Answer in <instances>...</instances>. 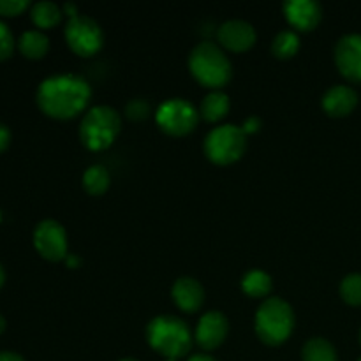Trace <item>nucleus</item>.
Wrapping results in <instances>:
<instances>
[{"label": "nucleus", "mask_w": 361, "mask_h": 361, "mask_svg": "<svg viewBox=\"0 0 361 361\" xmlns=\"http://www.w3.org/2000/svg\"><path fill=\"white\" fill-rule=\"evenodd\" d=\"M92 88L87 80L78 74H53L37 87V104L53 118L66 120L80 115L88 106Z\"/></svg>", "instance_id": "nucleus-1"}, {"label": "nucleus", "mask_w": 361, "mask_h": 361, "mask_svg": "<svg viewBox=\"0 0 361 361\" xmlns=\"http://www.w3.org/2000/svg\"><path fill=\"white\" fill-rule=\"evenodd\" d=\"M147 341L150 348L166 360H180L192 349L194 335L185 321L162 314L148 323Z\"/></svg>", "instance_id": "nucleus-2"}, {"label": "nucleus", "mask_w": 361, "mask_h": 361, "mask_svg": "<svg viewBox=\"0 0 361 361\" xmlns=\"http://www.w3.org/2000/svg\"><path fill=\"white\" fill-rule=\"evenodd\" d=\"M189 69L203 87L212 90H221L233 78L231 60L217 42L212 41L194 46L189 55Z\"/></svg>", "instance_id": "nucleus-3"}, {"label": "nucleus", "mask_w": 361, "mask_h": 361, "mask_svg": "<svg viewBox=\"0 0 361 361\" xmlns=\"http://www.w3.org/2000/svg\"><path fill=\"white\" fill-rule=\"evenodd\" d=\"M295 310L279 296L267 298L259 305L254 319L256 335L267 345H281L295 330Z\"/></svg>", "instance_id": "nucleus-4"}, {"label": "nucleus", "mask_w": 361, "mask_h": 361, "mask_svg": "<svg viewBox=\"0 0 361 361\" xmlns=\"http://www.w3.org/2000/svg\"><path fill=\"white\" fill-rule=\"evenodd\" d=\"M122 129V116L115 108L99 104L85 113L80 123V140L88 150L101 152L111 147Z\"/></svg>", "instance_id": "nucleus-5"}, {"label": "nucleus", "mask_w": 361, "mask_h": 361, "mask_svg": "<svg viewBox=\"0 0 361 361\" xmlns=\"http://www.w3.org/2000/svg\"><path fill=\"white\" fill-rule=\"evenodd\" d=\"M204 155L219 166H228L242 159L247 150V134L235 123L214 127L204 137Z\"/></svg>", "instance_id": "nucleus-6"}, {"label": "nucleus", "mask_w": 361, "mask_h": 361, "mask_svg": "<svg viewBox=\"0 0 361 361\" xmlns=\"http://www.w3.org/2000/svg\"><path fill=\"white\" fill-rule=\"evenodd\" d=\"M200 120V111L190 101L182 97H173L162 102L155 111V122L169 136H185Z\"/></svg>", "instance_id": "nucleus-7"}, {"label": "nucleus", "mask_w": 361, "mask_h": 361, "mask_svg": "<svg viewBox=\"0 0 361 361\" xmlns=\"http://www.w3.org/2000/svg\"><path fill=\"white\" fill-rule=\"evenodd\" d=\"M66 41L76 55L92 56L104 44V32L94 18L76 14L66 25Z\"/></svg>", "instance_id": "nucleus-8"}, {"label": "nucleus", "mask_w": 361, "mask_h": 361, "mask_svg": "<svg viewBox=\"0 0 361 361\" xmlns=\"http://www.w3.org/2000/svg\"><path fill=\"white\" fill-rule=\"evenodd\" d=\"M34 245L42 257L60 261L67 256V233L59 221L44 219L34 229Z\"/></svg>", "instance_id": "nucleus-9"}, {"label": "nucleus", "mask_w": 361, "mask_h": 361, "mask_svg": "<svg viewBox=\"0 0 361 361\" xmlns=\"http://www.w3.org/2000/svg\"><path fill=\"white\" fill-rule=\"evenodd\" d=\"M335 63L345 80L361 83V34H345L338 39Z\"/></svg>", "instance_id": "nucleus-10"}, {"label": "nucleus", "mask_w": 361, "mask_h": 361, "mask_svg": "<svg viewBox=\"0 0 361 361\" xmlns=\"http://www.w3.org/2000/svg\"><path fill=\"white\" fill-rule=\"evenodd\" d=\"M229 331L228 317L219 310H208L197 323L194 341L204 351H214L226 341Z\"/></svg>", "instance_id": "nucleus-11"}, {"label": "nucleus", "mask_w": 361, "mask_h": 361, "mask_svg": "<svg viewBox=\"0 0 361 361\" xmlns=\"http://www.w3.org/2000/svg\"><path fill=\"white\" fill-rule=\"evenodd\" d=\"M217 39L224 48L231 49V51H247L256 44L257 34L252 23L233 18L219 27Z\"/></svg>", "instance_id": "nucleus-12"}, {"label": "nucleus", "mask_w": 361, "mask_h": 361, "mask_svg": "<svg viewBox=\"0 0 361 361\" xmlns=\"http://www.w3.org/2000/svg\"><path fill=\"white\" fill-rule=\"evenodd\" d=\"M282 11L296 30H314L323 20V7L316 0H286Z\"/></svg>", "instance_id": "nucleus-13"}, {"label": "nucleus", "mask_w": 361, "mask_h": 361, "mask_svg": "<svg viewBox=\"0 0 361 361\" xmlns=\"http://www.w3.org/2000/svg\"><path fill=\"white\" fill-rule=\"evenodd\" d=\"M173 302L183 312H196L201 309L204 302V289L200 281L192 277H180L176 279L171 288Z\"/></svg>", "instance_id": "nucleus-14"}, {"label": "nucleus", "mask_w": 361, "mask_h": 361, "mask_svg": "<svg viewBox=\"0 0 361 361\" xmlns=\"http://www.w3.org/2000/svg\"><path fill=\"white\" fill-rule=\"evenodd\" d=\"M358 104V94L348 85H334L324 92L321 106L330 116H348Z\"/></svg>", "instance_id": "nucleus-15"}, {"label": "nucleus", "mask_w": 361, "mask_h": 361, "mask_svg": "<svg viewBox=\"0 0 361 361\" xmlns=\"http://www.w3.org/2000/svg\"><path fill=\"white\" fill-rule=\"evenodd\" d=\"M231 102L229 97L222 90H212L203 97L200 104V115L203 116L207 122H219L228 115Z\"/></svg>", "instance_id": "nucleus-16"}, {"label": "nucleus", "mask_w": 361, "mask_h": 361, "mask_svg": "<svg viewBox=\"0 0 361 361\" xmlns=\"http://www.w3.org/2000/svg\"><path fill=\"white\" fill-rule=\"evenodd\" d=\"M81 183H83L85 190L90 196H101V194H104L109 189L111 175H109V171L102 164H92L90 168L85 169Z\"/></svg>", "instance_id": "nucleus-17"}, {"label": "nucleus", "mask_w": 361, "mask_h": 361, "mask_svg": "<svg viewBox=\"0 0 361 361\" xmlns=\"http://www.w3.org/2000/svg\"><path fill=\"white\" fill-rule=\"evenodd\" d=\"M18 46H20V51L28 59H41L48 51L49 39L41 30H25L20 35Z\"/></svg>", "instance_id": "nucleus-18"}, {"label": "nucleus", "mask_w": 361, "mask_h": 361, "mask_svg": "<svg viewBox=\"0 0 361 361\" xmlns=\"http://www.w3.org/2000/svg\"><path fill=\"white\" fill-rule=\"evenodd\" d=\"M62 7L55 2H49V0H41V2H35L30 9V18L39 28H49L55 27L62 20Z\"/></svg>", "instance_id": "nucleus-19"}, {"label": "nucleus", "mask_w": 361, "mask_h": 361, "mask_svg": "<svg viewBox=\"0 0 361 361\" xmlns=\"http://www.w3.org/2000/svg\"><path fill=\"white\" fill-rule=\"evenodd\" d=\"M271 277L263 270H250L243 275L242 289L252 298H267L271 293Z\"/></svg>", "instance_id": "nucleus-20"}, {"label": "nucleus", "mask_w": 361, "mask_h": 361, "mask_svg": "<svg viewBox=\"0 0 361 361\" xmlns=\"http://www.w3.org/2000/svg\"><path fill=\"white\" fill-rule=\"evenodd\" d=\"M303 361H337V351L334 344L323 337H314L305 342L302 349Z\"/></svg>", "instance_id": "nucleus-21"}, {"label": "nucleus", "mask_w": 361, "mask_h": 361, "mask_svg": "<svg viewBox=\"0 0 361 361\" xmlns=\"http://www.w3.org/2000/svg\"><path fill=\"white\" fill-rule=\"evenodd\" d=\"M300 49V35L295 30H281L271 41V53L277 59H291Z\"/></svg>", "instance_id": "nucleus-22"}, {"label": "nucleus", "mask_w": 361, "mask_h": 361, "mask_svg": "<svg viewBox=\"0 0 361 361\" xmlns=\"http://www.w3.org/2000/svg\"><path fill=\"white\" fill-rule=\"evenodd\" d=\"M341 291L342 300L353 307L361 305V274H349L342 279L341 282Z\"/></svg>", "instance_id": "nucleus-23"}, {"label": "nucleus", "mask_w": 361, "mask_h": 361, "mask_svg": "<svg viewBox=\"0 0 361 361\" xmlns=\"http://www.w3.org/2000/svg\"><path fill=\"white\" fill-rule=\"evenodd\" d=\"M152 113L150 102L145 101V99H130L129 102L126 104V115L127 118L134 120V122H141V120L148 118Z\"/></svg>", "instance_id": "nucleus-24"}, {"label": "nucleus", "mask_w": 361, "mask_h": 361, "mask_svg": "<svg viewBox=\"0 0 361 361\" xmlns=\"http://www.w3.org/2000/svg\"><path fill=\"white\" fill-rule=\"evenodd\" d=\"M14 49V35L11 28L0 20V60L11 56Z\"/></svg>", "instance_id": "nucleus-25"}, {"label": "nucleus", "mask_w": 361, "mask_h": 361, "mask_svg": "<svg viewBox=\"0 0 361 361\" xmlns=\"http://www.w3.org/2000/svg\"><path fill=\"white\" fill-rule=\"evenodd\" d=\"M28 6H30L28 0H0V14L13 16V14H20Z\"/></svg>", "instance_id": "nucleus-26"}, {"label": "nucleus", "mask_w": 361, "mask_h": 361, "mask_svg": "<svg viewBox=\"0 0 361 361\" xmlns=\"http://www.w3.org/2000/svg\"><path fill=\"white\" fill-rule=\"evenodd\" d=\"M242 129L245 134H254L261 129V118L259 116L252 115L249 118H245V122L242 123Z\"/></svg>", "instance_id": "nucleus-27"}, {"label": "nucleus", "mask_w": 361, "mask_h": 361, "mask_svg": "<svg viewBox=\"0 0 361 361\" xmlns=\"http://www.w3.org/2000/svg\"><path fill=\"white\" fill-rule=\"evenodd\" d=\"M11 141V130L9 127L6 126V123L0 122V152L6 150L7 145H9Z\"/></svg>", "instance_id": "nucleus-28"}, {"label": "nucleus", "mask_w": 361, "mask_h": 361, "mask_svg": "<svg viewBox=\"0 0 361 361\" xmlns=\"http://www.w3.org/2000/svg\"><path fill=\"white\" fill-rule=\"evenodd\" d=\"M0 361H25V358L14 351H0Z\"/></svg>", "instance_id": "nucleus-29"}, {"label": "nucleus", "mask_w": 361, "mask_h": 361, "mask_svg": "<svg viewBox=\"0 0 361 361\" xmlns=\"http://www.w3.org/2000/svg\"><path fill=\"white\" fill-rule=\"evenodd\" d=\"M187 361H217V360L210 355H204V353H197V355H192Z\"/></svg>", "instance_id": "nucleus-30"}, {"label": "nucleus", "mask_w": 361, "mask_h": 361, "mask_svg": "<svg viewBox=\"0 0 361 361\" xmlns=\"http://www.w3.org/2000/svg\"><path fill=\"white\" fill-rule=\"evenodd\" d=\"M4 330H6V317H4L2 314H0V334H2Z\"/></svg>", "instance_id": "nucleus-31"}, {"label": "nucleus", "mask_w": 361, "mask_h": 361, "mask_svg": "<svg viewBox=\"0 0 361 361\" xmlns=\"http://www.w3.org/2000/svg\"><path fill=\"white\" fill-rule=\"evenodd\" d=\"M4 281H6V274H4V268H2V264H0V288H2Z\"/></svg>", "instance_id": "nucleus-32"}, {"label": "nucleus", "mask_w": 361, "mask_h": 361, "mask_svg": "<svg viewBox=\"0 0 361 361\" xmlns=\"http://www.w3.org/2000/svg\"><path fill=\"white\" fill-rule=\"evenodd\" d=\"M120 361H137V360H134V358H123V360H120Z\"/></svg>", "instance_id": "nucleus-33"}, {"label": "nucleus", "mask_w": 361, "mask_h": 361, "mask_svg": "<svg viewBox=\"0 0 361 361\" xmlns=\"http://www.w3.org/2000/svg\"><path fill=\"white\" fill-rule=\"evenodd\" d=\"M166 361H178V360H166Z\"/></svg>", "instance_id": "nucleus-34"}, {"label": "nucleus", "mask_w": 361, "mask_h": 361, "mask_svg": "<svg viewBox=\"0 0 361 361\" xmlns=\"http://www.w3.org/2000/svg\"><path fill=\"white\" fill-rule=\"evenodd\" d=\"M360 344H361V331H360Z\"/></svg>", "instance_id": "nucleus-35"}, {"label": "nucleus", "mask_w": 361, "mask_h": 361, "mask_svg": "<svg viewBox=\"0 0 361 361\" xmlns=\"http://www.w3.org/2000/svg\"><path fill=\"white\" fill-rule=\"evenodd\" d=\"M358 361H361V358H360V360H358Z\"/></svg>", "instance_id": "nucleus-36"}]
</instances>
